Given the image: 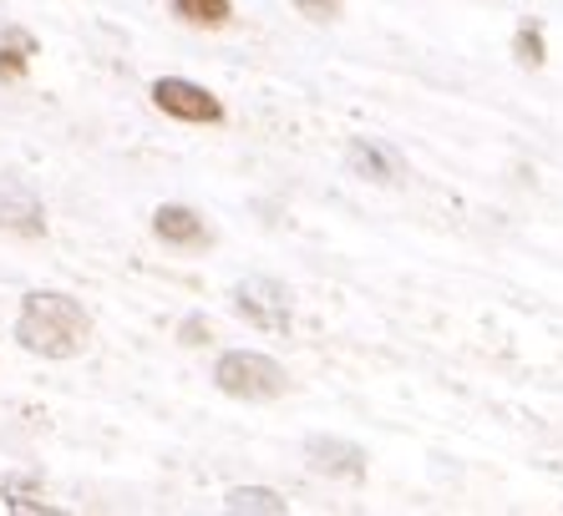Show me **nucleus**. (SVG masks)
I'll use <instances>...</instances> for the list:
<instances>
[{"mask_svg": "<svg viewBox=\"0 0 563 516\" xmlns=\"http://www.w3.org/2000/svg\"><path fill=\"white\" fill-rule=\"evenodd\" d=\"M15 339L41 360H77L92 345V314L81 310V299L62 294V289H36L21 299Z\"/></svg>", "mask_w": 563, "mask_h": 516, "instance_id": "1", "label": "nucleus"}, {"mask_svg": "<svg viewBox=\"0 0 563 516\" xmlns=\"http://www.w3.org/2000/svg\"><path fill=\"white\" fill-rule=\"evenodd\" d=\"M213 385H219L229 401L264 405V401H279V395H285L289 374H285V364L260 355V349H229V355L213 364Z\"/></svg>", "mask_w": 563, "mask_h": 516, "instance_id": "2", "label": "nucleus"}, {"mask_svg": "<svg viewBox=\"0 0 563 516\" xmlns=\"http://www.w3.org/2000/svg\"><path fill=\"white\" fill-rule=\"evenodd\" d=\"M147 97H153L157 112L178 116V122H194V127H219L223 122V102L209 87H198L188 77H157Z\"/></svg>", "mask_w": 563, "mask_h": 516, "instance_id": "3", "label": "nucleus"}, {"mask_svg": "<svg viewBox=\"0 0 563 516\" xmlns=\"http://www.w3.org/2000/svg\"><path fill=\"white\" fill-rule=\"evenodd\" d=\"M234 310L244 314L254 329H264V335H285L289 319H295V299H289V289L275 284V279H244V284L234 289Z\"/></svg>", "mask_w": 563, "mask_h": 516, "instance_id": "4", "label": "nucleus"}, {"mask_svg": "<svg viewBox=\"0 0 563 516\" xmlns=\"http://www.w3.org/2000/svg\"><path fill=\"white\" fill-rule=\"evenodd\" d=\"M153 233L163 238V244H173V248H203L209 244V228H203V218H198L194 207H184V203H163L153 213Z\"/></svg>", "mask_w": 563, "mask_h": 516, "instance_id": "5", "label": "nucleus"}, {"mask_svg": "<svg viewBox=\"0 0 563 516\" xmlns=\"http://www.w3.org/2000/svg\"><path fill=\"white\" fill-rule=\"evenodd\" d=\"M351 168L371 182H396L401 178V162H396L391 147H380L376 137H355L351 143Z\"/></svg>", "mask_w": 563, "mask_h": 516, "instance_id": "6", "label": "nucleus"}, {"mask_svg": "<svg viewBox=\"0 0 563 516\" xmlns=\"http://www.w3.org/2000/svg\"><path fill=\"white\" fill-rule=\"evenodd\" d=\"M36 36L21 26H5L0 31V81H21L31 71V56H36Z\"/></svg>", "mask_w": 563, "mask_h": 516, "instance_id": "7", "label": "nucleus"}, {"mask_svg": "<svg viewBox=\"0 0 563 516\" xmlns=\"http://www.w3.org/2000/svg\"><path fill=\"white\" fill-rule=\"evenodd\" d=\"M173 15H178L184 26L219 31L234 21V0H173Z\"/></svg>", "mask_w": 563, "mask_h": 516, "instance_id": "8", "label": "nucleus"}, {"mask_svg": "<svg viewBox=\"0 0 563 516\" xmlns=\"http://www.w3.org/2000/svg\"><path fill=\"white\" fill-rule=\"evenodd\" d=\"M512 56H518V66H528V71H538V66L549 61V36H543V21H538V15L518 21V31H512Z\"/></svg>", "mask_w": 563, "mask_h": 516, "instance_id": "9", "label": "nucleus"}, {"mask_svg": "<svg viewBox=\"0 0 563 516\" xmlns=\"http://www.w3.org/2000/svg\"><path fill=\"white\" fill-rule=\"evenodd\" d=\"M223 512H275V516H285V512H289V502L279 496V491L239 486V491H229V496H223Z\"/></svg>", "mask_w": 563, "mask_h": 516, "instance_id": "10", "label": "nucleus"}, {"mask_svg": "<svg viewBox=\"0 0 563 516\" xmlns=\"http://www.w3.org/2000/svg\"><path fill=\"white\" fill-rule=\"evenodd\" d=\"M295 11L310 15V21H335V15H341V0H295Z\"/></svg>", "mask_w": 563, "mask_h": 516, "instance_id": "11", "label": "nucleus"}]
</instances>
